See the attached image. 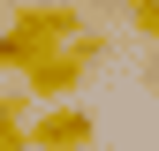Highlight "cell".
<instances>
[{
	"label": "cell",
	"instance_id": "1",
	"mask_svg": "<svg viewBox=\"0 0 159 151\" xmlns=\"http://www.w3.org/2000/svg\"><path fill=\"white\" fill-rule=\"evenodd\" d=\"M76 30H84V8H76V0H30V8L0 30V68H8V76H23L38 53L68 45Z\"/></svg>",
	"mask_w": 159,
	"mask_h": 151
},
{
	"label": "cell",
	"instance_id": "2",
	"mask_svg": "<svg viewBox=\"0 0 159 151\" xmlns=\"http://www.w3.org/2000/svg\"><path fill=\"white\" fill-rule=\"evenodd\" d=\"M84 76H91V68L76 61L68 45H53V53H38V61L23 68V91H30V106H68Z\"/></svg>",
	"mask_w": 159,
	"mask_h": 151
},
{
	"label": "cell",
	"instance_id": "3",
	"mask_svg": "<svg viewBox=\"0 0 159 151\" xmlns=\"http://www.w3.org/2000/svg\"><path fill=\"white\" fill-rule=\"evenodd\" d=\"M98 144V121L84 106H38L30 113V151H91Z\"/></svg>",
	"mask_w": 159,
	"mask_h": 151
},
{
	"label": "cell",
	"instance_id": "4",
	"mask_svg": "<svg viewBox=\"0 0 159 151\" xmlns=\"http://www.w3.org/2000/svg\"><path fill=\"white\" fill-rule=\"evenodd\" d=\"M30 91H8L0 98V151H30Z\"/></svg>",
	"mask_w": 159,
	"mask_h": 151
},
{
	"label": "cell",
	"instance_id": "5",
	"mask_svg": "<svg viewBox=\"0 0 159 151\" xmlns=\"http://www.w3.org/2000/svg\"><path fill=\"white\" fill-rule=\"evenodd\" d=\"M121 15L136 23V38H152V45H159V0H121Z\"/></svg>",
	"mask_w": 159,
	"mask_h": 151
},
{
	"label": "cell",
	"instance_id": "6",
	"mask_svg": "<svg viewBox=\"0 0 159 151\" xmlns=\"http://www.w3.org/2000/svg\"><path fill=\"white\" fill-rule=\"evenodd\" d=\"M152 98H159V68H152Z\"/></svg>",
	"mask_w": 159,
	"mask_h": 151
},
{
	"label": "cell",
	"instance_id": "7",
	"mask_svg": "<svg viewBox=\"0 0 159 151\" xmlns=\"http://www.w3.org/2000/svg\"><path fill=\"white\" fill-rule=\"evenodd\" d=\"M98 8H121V0H98Z\"/></svg>",
	"mask_w": 159,
	"mask_h": 151
}]
</instances>
